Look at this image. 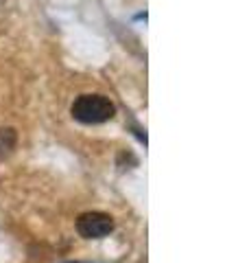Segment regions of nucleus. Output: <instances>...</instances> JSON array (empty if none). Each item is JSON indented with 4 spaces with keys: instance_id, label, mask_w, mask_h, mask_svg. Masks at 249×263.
<instances>
[{
    "instance_id": "nucleus-1",
    "label": "nucleus",
    "mask_w": 249,
    "mask_h": 263,
    "mask_svg": "<svg viewBox=\"0 0 249 263\" xmlns=\"http://www.w3.org/2000/svg\"><path fill=\"white\" fill-rule=\"evenodd\" d=\"M72 117L86 125H98V123L112 121L116 117V105L103 95H81L72 103Z\"/></svg>"
},
{
    "instance_id": "nucleus-2",
    "label": "nucleus",
    "mask_w": 249,
    "mask_h": 263,
    "mask_svg": "<svg viewBox=\"0 0 249 263\" xmlns=\"http://www.w3.org/2000/svg\"><path fill=\"white\" fill-rule=\"evenodd\" d=\"M77 230L86 239H103V237H107L114 230V219H112V215H107V213L90 211V213L79 215Z\"/></svg>"
},
{
    "instance_id": "nucleus-3",
    "label": "nucleus",
    "mask_w": 249,
    "mask_h": 263,
    "mask_svg": "<svg viewBox=\"0 0 249 263\" xmlns=\"http://www.w3.org/2000/svg\"><path fill=\"white\" fill-rule=\"evenodd\" d=\"M15 143H18V134H15L13 127L0 129V158H3V156H9L15 149Z\"/></svg>"
},
{
    "instance_id": "nucleus-4",
    "label": "nucleus",
    "mask_w": 249,
    "mask_h": 263,
    "mask_svg": "<svg viewBox=\"0 0 249 263\" xmlns=\"http://www.w3.org/2000/svg\"><path fill=\"white\" fill-rule=\"evenodd\" d=\"M70 263H79V261H70Z\"/></svg>"
}]
</instances>
